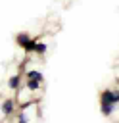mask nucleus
I'll use <instances>...</instances> for the list:
<instances>
[{
    "instance_id": "nucleus-1",
    "label": "nucleus",
    "mask_w": 119,
    "mask_h": 123,
    "mask_svg": "<svg viewBox=\"0 0 119 123\" xmlns=\"http://www.w3.org/2000/svg\"><path fill=\"white\" fill-rule=\"evenodd\" d=\"M15 42L21 50H25L27 54H33L35 52V44H36V38L31 37L29 33H17L15 35Z\"/></svg>"
},
{
    "instance_id": "nucleus-2",
    "label": "nucleus",
    "mask_w": 119,
    "mask_h": 123,
    "mask_svg": "<svg viewBox=\"0 0 119 123\" xmlns=\"http://www.w3.org/2000/svg\"><path fill=\"white\" fill-rule=\"evenodd\" d=\"M17 100H15V96L13 98H6L2 104H0V111H2V115L8 119V117H13L15 115V111H17Z\"/></svg>"
},
{
    "instance_id": "nucleus-3",
    "label": "nucleus",
    "mask_w": 119,
    "mask_h": 123,
    "mask_svg": "<svg viewBox=\"0 0 119 123\" xmlns=\"http://www.w3.org/2000/svg\"><path fill=\"white\" fill-rule=\"evenodd\" d=\"M15 100H17V106H21V104H27V102H33V100H36L35 96H33V90L29 88V86H19L17 90H15Z\"/></svg>"
},
{
    "instance_id": "nucleus-4",
    "label": "nucleus",
    "mask_w": 119,
    "mask_h": 123,
    "mask_svg": "<svg viewBox=\"0 0 119 123\" xmlns=\"http://www.w3.org/2000/svg\"><path fill=\"white\" fill-rule=\"evenodd\" d=\"M117 104H113V102H107V100H100V111H102V115L104 117H113V113H115V108Z\"/></svg>"
},
{
    "instance_id": "nucleus-5",
    "label": "nucleus",
    "mask_w": 119,
    "mask_h": 123,
    "mask_svg": "<svg viewBox=\"0 0 119 123\" xmlns=\"http://www.w3.org/2000/svg\"><path fill=\"white\" fill-rule=\"evenodd\" d=\"M6 85H8V88H10V90H13V92H15V90L23 85V75H21V73L10 75V77H8V81H6Z\"/></svg>"
},
{
    "instance_id": "nucleus-6",
    "label": "nucleus",
    "mask_w": 119,
    "mask_h": 123,
    "mask_svg": "<svg viewBox=\"0 0 119 123\" xmlns=\"http://www.w3.org/2000/svg\"><path fill=\"white\" fill-rule=\"evenodd\" d=\"M23 79H36V81H42V83H44V75H42V71H38V69H27V71L23 73Z\"/></svg>"
},
{
    "instance_id": "nucleus-7",
    "label": "nucleus",
    "mask_w": 119,
    "mask_h": 123,
    "mask_svg": "<svg viewBox=\"0 0 119 123\" xmlns=\"http://www.w3.org/2000/svg\"><path fill=\"white\" fill-rule=\"evenodd\" d=\"M25 86H29L33 92H38L44 86V83L42 81H36V79H25Z\"/></svg>"
},
{
    "instance_id": "nucleus-8",
    "label": "nucleus",
    "mask_w": 119,
    "mask_h": 123,
    "mask_svg": "<svg viewBox=\"0 0 119 123\" xmlns=\"http://www.w3.org/2000/svg\"><path fill=\"white\" fill-rule=\"evenodd\" d=\"M46 52H48V44L36 40V44H35V52H33V54H36V56H44Z\"/></svg>"
}]
</instances>
